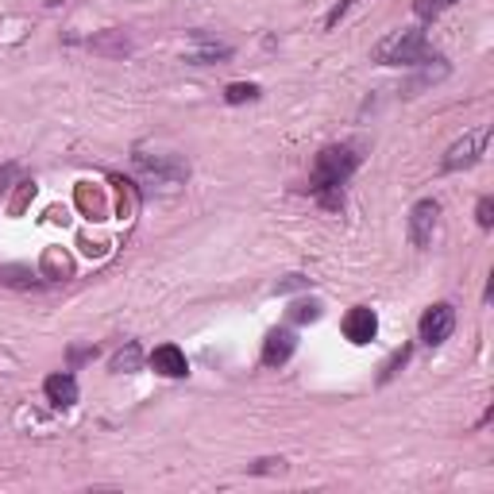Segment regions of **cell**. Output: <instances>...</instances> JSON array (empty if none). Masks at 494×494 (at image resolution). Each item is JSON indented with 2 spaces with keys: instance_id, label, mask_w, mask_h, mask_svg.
Masks as SVG:
<instances>
[{
  "instance_id": "cell-1",
  "label": "cell",
  "mask_w": 494,
  "mask_h": 494,
  "mask_svg": "<svg viewBox=\"0 0 494 494\" xmlns=\"http://www.w3.org/2000/svg\"><path fill=\"white\" fill-rule=\"evenodd\" d=\"M359 147L356 143H332L317 155L313 174H309V194L321 201L328 213L344 209V185L352 182V174L359 170Z\"/></svg>"
},
{
  "instance_id": "cell-2",
  "label": "cell",
  "mask_w": 494,
  "mask_h": 494,
  "mask_svg": "<svg viewBox=\"0 0 494 494\" xmlns=\"http://www.w3.org/2000/svg\"><path fill=\"white\" fill-rule=\"evenodd\" d=\"M371 58L379 66H429V62H437L421 27H398V32H390L379 47L371 51Z\"/></svg>"
},
{
  "instance_id": "cell-3",
  "label": "cell",
  "mask_w": 494,
  "mask_h": 494,
  "mask_svg": "<svg viewBox=\"0 0 494 494\" xmlns=\"http://www.w3.org/2000/svg\"><path fill=\"white\" fill-rule=\"evenodd\" d=\"M487 143H490V124H479V128H471V132H463V139H456L452 147L444 151L441 170L444 174H456V170L475 166L479 158L487 155Z\"/></svg>"
},
{
  "instance_id": "cell-4",
  "label": "cell",
  "mask_w": 494,
  "mask_h": 494,
  "mask_svg": "<svg viewBox=\"0 0 494 494\" xmlns=\"http://www.w3.org/2000/svg\"><path fill=\"white\" fill-rule=\"evenodd\" d=\"M417 332H421V340H425L429 347H441V344L456 332V309H452L448 301H437L432 309H425V317H421Z\"/></svg>"
},
{
  "instance_id": "cell-5",
  "label": "cell",
  "mask_w": 494,
  "mask_h": 494,
  "mask_svg": "<svg viewBox=\"0 0 494 494\" xmlns=\"http://www.w3.org/2000/svg\"><path fill=\"white\" fill-rule=\"evenodd\" d=\"M437 224H441V205L432 197H421L410 209V240H413V247H429L432 236H437Z\"/></svg>"
},
{
  "instance_id": "cell-6",
  "label": "cell",
  "mask_w": 494,
  "mask_h": 494,
  "mask_svg": "<svg viewBox=\"0 0 494 494\" xmlns=\"http://www.w3.org/2000/svg\"><path fill=\"white\" fill-rule=\"evenodd\" d=\"M344 337L352 340L356 347L371 344L375 337H379V317H375V309H367V305H356V309L344 317Z\"/></svg>"
},
{
  "instance_id": "cell-7",
  "label": "cell",
  "mask_w": 494,
  "mask_h": 494,
  "mask_svg": "<svg viewBox=\"0 0 494 494\" xmlns=\"http://www.w3.org/2000/svg\"><path fill=\"white\" fill-rule=\"evenodd\" d=\"M147 363H151V371L163 375V379H185V375H190V359H185V352L178 344L155 347V352L147 356Z\"/></svg>"
},
{
  "instance_id": "cell-8",
  "label": "cell",
  "mask_w": 494,
  "mask_h": 494,
  "mask_svg": "<svg viewBox=\"0 0 494 494\" xmlns=\"http://www.w3.org/2000/svg\"><path fill=\"white\" fill-rule=\"evenodd\" d=\"M136 166L143 174H151L155 182H182L185 174H190V166H185L182 158H151L147 151H136Z\"/></svg>"
},
{
  "instance_id": "cell-9",
  "label": "cell",
  "mask_w": 494,
  "mask_h": 494,
  "mask_svg": "<svg viewBox=\"0 0 494 494\" xmlns=\"http://www.w3.org/2000/svg\"><path fill=\"white\" fill-rule=\"evenodd\" d=\"M298 352V337L290 328H271L263 340V367H282Z\"/></svg>"
},
{
  "instance_id": "cell-10",
  "label": "cell",
  "mask_w": 494,
  "mask_h": 494,
  "mask_svg": "<svg viewBox=\"0 0 494 494\" xmlns=\"http://www.w3.org/2000/svg\"><path fill=\"white\" fill-rule=\"evenodd\" d=\"M43 394H47L54 410H70V405H78V379L70 371H58L43 383Z\"/></svg>"
},
{
  "instance_id": "cell-11",
  "label": "cell",
  "mask_w": 494,
  "mask_h": 494,
  "mask_svg": "<svg viewBox=\"0 0 494 494\" xmlns=\"http://www.w3.org/2000/svg\"><path fill=\"white\" fill-rule=\"evenodd\" d=\"M201 39H205V35H201ZM216 58H232V47H228V43H209V39H205V47L194 51L190 58H185V62L205 66V62H216Z\"/></svg>"
},
{
  "instance_id": "cell-12",
  "label": "cell",
  "mask_w": 494,
  "mask_h": 494,
  "mask_svg": "<svg viewBox=\"0 0 494 494\" xmlns=\"http://www.w3.org/2000/svg\"><path fill=\"white\" fill-rule=\"evenodd\" d=\"M228 105H247V100H259V85L255 81H232L224 90Z\"/></svg>"
},
{
  "instance_id": "cell-13",
  "label": "cell",
  "mask_w": 494,
  "mask_h": 494,
  "mask_svg": "<svg viewBox=\"0 0 494 494\" xmlns=\"http://www.w3.org/2000/svg\"><path fill=\"white\" fill-rule=\"evenodd\" d=\"M0 282H5V286H39L35 282V274L32 271H27V267H0Z\"/></svg>"
},
{
  "instance_id": "cell-14",
  "label": "cell",
  "mask_w": 494,
  "mask_h": 494,
  "mask_svg": "<svg viewBox=\"0 0 494 494\" xmlns=\"http://www.w3.org/2000/svg\"><path fill=\"white\" fill-rule=\"evenodd\" d=\"M452 5H460V0H417V5H413V12H417L421 20H437L441 12H448Z\"/></svg>"
},
{
  "instance_id": "cell-15",
  "label": "cell",
  "mask_w": 494,
  "mask_h": 494,
  "mask_svg": "<svg viewBox=\"0 0 494 494\" xmlns=\"http://www.w3.org/2000/svg\"><path fill=\"white\" fill-rule=\"evenodd\" d=\"M410 352H413V347H410V344H402L398 352L386 359V367H383V379H379V383H390V379H394V375L405 367V363H410Z\"/></svg>"
},
{
  "instance_id": "cell-16",
  "label": "cell",
  "mask_w": 494,
  "mask_h": 494,
  "mask_svg": "<svg viewBox=\"0 0 494 494\" xmlns=\"http://www.w3.org/2000/svg\"><path fill=\"white\" fill-rule=\"evenodd\" d=\"M136 367H139V347H136V344H128L124 352L112 359V371H136Z\"/></svg>"
},
{
  "instance_id": "cell-17",
  "label": "cell",
  "mask_w": 494,
  "mask_h": 494,
  "mask_svg": "<svg viewBox=\"0 0 494 494\" xmlns=\"http://www.w3.org/2000/svg\"><path fill=\"white\" fill-rule=\"evenodd\" d=\"M290 317H294V321H301V325H305V321H317V317H321V305H317V301H298Z\"/></svg>"
},
{
  "instance_id": "cell-18",
  "label": "cell",
  "mask_w": 494,
  "mask_h": 494,
  "mask_svg": "<svg viewBox=\"0 0 494 494\" xmlns=\"http://www.w3.org/2000/svg\"><path fill=\"white\" fill-rule=\"evenodd\" d=\"M475 216H479V228H490V224H494V201H490V197H479Z\"/></svg>"
},
{
  "instance_id": "cell-19",
  "label": "cell",
  "mask_w": 494,
  "mask_h": 494,
  "mask_svg": "<svg viewBox=\"0 0 494 494\" xmlns=\"http://www.w3.org/2000/svg\"><path fill=\"white\" fill-rule=\"evenodd\" d=\"M347 8H352V0H340V5H332V12L325 16V27H328V32H332V27H337V24L344 20V12H347Z\"/></svg>"
},
{
  "instance_id": "cell-20",
  "label": "cell",
  "mask_w": 494,
  "mask_h": 494,
  "mask_svg": "<svg viewBox=\"0 0 494 494\" xmlns=\"http://www.w3.org/2000/svg\"><path fill=\"white\" fill-rule=\"evenodd\" d=\"M255 475H271V471H286V460H259L255 468H252Z\"/></svg>"
},
{
  "instance_id": "cell-21",
  "label": "cell",
  "mask_w": 494,
  "mask_h": 494,
  "mask_svg": "<svg viewBox=\"0 0 494 494\" xmlns=\"http://www.w3.org/2000/svg\"><path fill=\"white\" fill-rule=\"evenodd\" d=\"M298 286H305V279H301V274H290V279L279 286V294H286V290H298Z\"/></svg>"
}]
</instances>
